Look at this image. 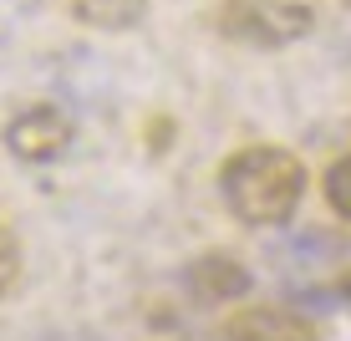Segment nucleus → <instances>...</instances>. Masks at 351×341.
<instances>
[{
	"mask_svg": "<svg viewBox=\"0 0 351 341\" xmlns=\"http://www.w3.org/2000/svg\"><path fill=\"white\" fill-rule=\"evenodd\" d=\"M16 280H21V245H16V235L0 224V301L16 290Z\"/></svg>",
	"mask_w": 351,
	"mask_h": 341,
	"instance_id": "8",
	"label": "nucleus"
},
{
	"mask_svg": "<svg viewBox=\"0 0 351 341\" xmlns=\"http://www.w3.org/2000/svg\"><path fill=\"white\" fill-rule=\"evenodd\" d=\"M224 341H321V331L290 306H245L224 321Z\"/></svg>",
	"mask_w": 351,
	"mask_h": 341,
	"instance_id": "4",
	"label": "nucleus"
},
{
	"mask_svg": "<svg viewBox=\"0 0 351 341\" xmlns=\"http://www.w3.org/2000/svg\"><path fill=\"white\" fill-rule=\"evenodd\" d=\"M184 285L189 296L199 301V306H214V301H234L250 290V270L239 260H229V255H204V260H193L184 270Z\"/></svg>",
	"mask_w": 351,
	"mask_h": 341,
	"instance_id": "5",
	"label": "nucleus"
},
{
	"mask_svg": "<svg viewBox=\"0 0 351 341\" xmlns=\"http://www.w3.org/2000/svg\"><path fill=\"white\" fill-rule=\"evenodd\" d=\"M148 10V0H71V16L92 31H132Z\"/></svg>",
	"mask_w": 351,
	"mask_h": 341,
	"instance_id": "6",
	"label": "nucleus"
},
{
	"mask_svg": "<svg viewBox=\"0 0 351 341\" xmlns=\"http://www.w3.org/2000/svg\"><path fill=\"white\" fill-rule=\"evenodd\" d=\"M326 204L351 224V153L336 158V163L326 168Z\"/></svg>",
	"mask_w": 351,
	"mask_h": 341,
	"instance_id": "7",
	"label": "nucleus"
},
{
	"mask_svg": "<svg viewBox=\"0 0 351 341\" xmlns=\"http://www.w3.org/2000/svg\"><path fill=\"white\" fill-rule=\"evenodd\" d=\"M214 31L239 46L280 51V46H295L316 31V10L306 0H219Z\"/></svg>",
	"mask_w": 351,
	"mask_h": 341,
	"instance_id": "2",
	"label": "nucleus"
},
{
	"mask_svg": "<svg viewBox=\"0 0 351 341\" xmlns=\"http://www.w3.org/2000/svg\"><path fill=\"white\" fill-rule=\"evenodd\" d=\"M5 148L16 153L21 163H51V158H62L71 148V117L62 113V107L36 102V107H26V113L10 117Z\"/></svg>",
	"mask_w": 351,
	"mask_h": 341,
	"instance_id": "3",
	"label": "nucleus"
},
{
	"mask_svg": "<svg viewBox=\"0 0 351 341\" xmlns=\"http://www.w3.org/2000/svg\"><path fill=\"white\" fill-rule=\"evenodd\" d=\"M219 193L239 224H255V229L285 224L300 209V193H306V163L280 143H250V148L224 158Z\"/></svg>",
	"mask_w": 351,
	"mask_h": 341,
	"instance_id": "1",
	"label": "nucleus"
}]
</instances>
